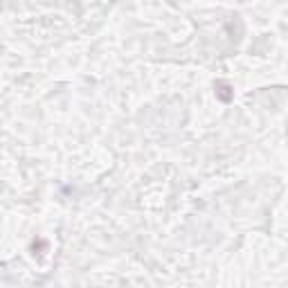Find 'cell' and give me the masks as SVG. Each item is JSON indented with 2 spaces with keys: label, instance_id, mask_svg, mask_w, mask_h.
<instances>
[{
  "label": "cell",
  "instance_id": "obj_1",
  "mask_svg": "<svg viewBox=\"0 0 288 288\" xmlns=\"http://www.w3.org/2000/svg\"><path fill=\"white\" fill-rule=\"evenodd\" d=\"M230 90H232V88H230L225 81H218L216 83V92H218V97H221L223 102H230V99H232V92H230Z\"/></svg>",
  "mask_w": 288,
  "mask_h": 288
}]
</instances>
